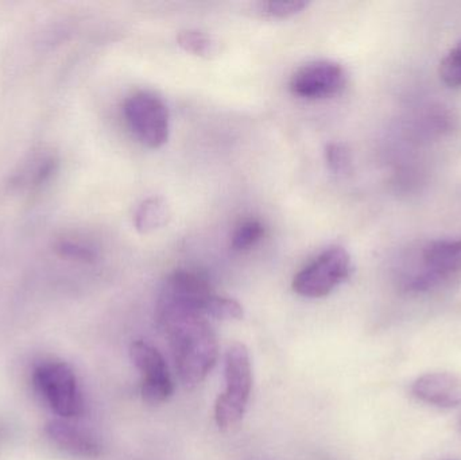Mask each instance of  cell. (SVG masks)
<instances>
[{"instance_id": "1", "label": "cell", "mask_w": 461, "mask_h": 460, "mask_svg": "<svg viewBox=\"0 0 461 460\" xmlns=\"http://www.w3.org/2000/svg\"><path fill=\"white\" fill-rule=\"evenodd\" d=\"M157 323L169 342L178 378L185 388L200 385L219 356L215 332L203 313L180 305L157 304Z\"/></svg>"}, {"instance_id": "2", "label": "cell", "mask_w": 461, "mask_h": 460, "mask_svg": "<svg viewBox=\"0 0 461 460\" xmlns=\"http://www.w3.org/2000/svg\"><path fill=\"white\" fill-rule=\"evenodd\" d=\"M224 366L226 389L216 401L215 420L219 428L230 429L243 419L252 389L251 359L243 343L230 346Z\"/></svg>"}, {"instance_id": "3", "label": "cell", "mask_w": 461, "mask_h": 460, "mask_svg": "<svg viewBox=\"0 0 461 460\" xmlns=\"http://www.w3.org/2000/svg\"><path fill=\"white\" fill-rule=\"evenodd\" d=\"M32 383L43 401L59 418L70 420L83 415V394L77 377L69 365L65 362H43L35 367Z\"/></svg>"}, {"instance_id": "4", "label": "cell", "mask_w": 461, "mask_h": 460, "mask_svg": "<svg viewBox=\"0 0 461 460\" xmlns=\"http://www.w3.org/2000/svg\"><path fill=\"white\" fill-rule=\"evenodd\" d=\"M351 272V257L346 248L336 246L322 251L313 262L298 272L293 280V289L300 296L321 299L348 280Z\"/></svg>"}, {"instance_id": "5", "label": "cell", "mask_w": 461, "mask_h": 460, "mask_svg": "<svg viewBox=\"0 0 461 460\" xmlns=\"http://www.w3.org/2000/svg\"><path fill=\"white\" fill-rule=\"evenodd\" d=\"M124 118L142 145L158 149L169 138L170 118L165 103L150 92H137L124 103Z\"/></svg>"}, {"instance_id": "6", "label": "cell", "mask_w": 461, "mask_h": 460, "mask_svg": "<svg viewBox=\"0 0 461 460\" xmlns=\"http://www.w3.org/2000/svg\"><path fill=\"white\" fill-rule=\"evenodd\" d=\"M421 272L406 281L409 291L424 292L461 273V238L428 243L421 251Z\"/></svg>"}, {"instance_id": "7", "label": "cell", "mask_w": 461, "mask_h": 460, "mask_svg": "<svg viewBox=\"0 0 461 460\" xmlns=\"http://www.w3.org/2000/svg\"><path fill=\"white\" fill-rule=\"evenodd\" d=\"M130 356L142 375L143 401L150 405H161L172 397L175 392L172 377L167 362L157 348L143 340L132 342Z\"/></svg>"}, {"instance_id": "8", "label": "cell", "mask_w": 461, "mask_h": 460, "mask_svg": "<svg viewBox=\"0 0 461 460\" xmlns=\"http://www.w3.org/2000/svg\"><path fill=\"white\" fill-rule=\"evenodd\" d=\"M346 69L338 62L319 59L298 68L290 78V89L303 99H324L340 94L347 84Z\"/></svg>"}, {"instance_id": "9", "label": "cell", "mask_w": 461, "mask_h": 460, "mask_svg": "<svg viewBox=\"0 0 461 460\" xmlns=\"http://www.w3.org/2000/svg\"><path fill=\"white\" fill-rule=\"evenodd\" d=\"M215 294L204 275L191 270H177L165 281L158 302L189 308L205 316L208 304Z\"/></svg>"}, {"instance_id": "10", "label": "cell", "mask_w": 461, "mask_h": 460, "mask_svg": "<svg viewBox=\"0 0 461 460\" xmlns=\"http://www.w3.org/2000/svg\"><path fill=\"white\" fill-rule=\"evenodd\" d=\"M419 401L443 410L461 407V375L449 372L427 373L411 383Z\"/></svg>"}, {"instance_id": "11", "label": "cell", "mask_w": 461, "mask_h": 460, "mask_svg": "<svg viewBox=\"0 0 461 460\" xmlns=\"http://www.w3.org/2000/svg\"><path fill=\"white\" fill-rule=\"evenodd\" d=\"M46 435L49 439L67 451L70 455L80 456V458H97L102 454V446L88 432L67 420H53L46 424Z\"/></svg>"}, {"instance_id": "12", "label": "cell", "mask_w": 461, "mask_h": 460, "mask_svg": "<svg viewBox=\"0 0 461 460\" xmlns=\"http://www.w3.org/2000/svg\"><path fill=\"white\" fill-rule=\"evenodd\" d=\"M170 219V210L167 203L158 197L145 200L134 216L135 227L142 234L156 231L167 226Z\"/></svg>"}, {"instance_id": "13", "label": "cell", "mask_w": 461, "mask_h": 460, "mask_svg": "<svg viewBox=\"0 0 461 460\" xmlns=\"http://www.w3.org/2000/svg\"><path fill=\"white\" fill-rule=\"evenodd\" d=\"M57 161L51 154H38L32 157L15 177L16 185L22 188H40L56 170Z\"/></svg>"}, {"instance_id": "14", "label": "cell", "mask_w": 461, "mask_h": 460, "mask_svg": "<svg viewBox=\"0 0 461 460\" xmlns=\"http://www.w3.org/2000/svg\"><path fill=\"white\" fill-rule=\"evenodd\" d=\"M177 42L184 50L194 56L211 57L218 51V45L213 38L199 30L181 32L178 34Z\"/></svg>"}, {"instance_id": "15", "label": "cell", "mask_w": 461, "mask_h": 460, "mask_svg": "<svg viewBox=\"0 0 461 460\" xmlns=\"http://www.w3.org/2000/svg\"><path fill=\"white\" fill-rule=\"evenodd\" d=\"M263 235H265V227L260 221H246L236 227L230 239V246L233 250H249L262 239Z\"/></svg>"}, {"instance_id": "16", "label": "cell", "mask_w": 461, "mask_h": 460, "mask_svg": "<svg viewBox=\"0 0 461 460\" xmlns=\"http://www.w3.org/2000/svg\"><path fill=\"white\" fill-rule=\"evenodd\" d=\"M205 316L218 320H240L243 318V307L236 300L215 294L208 304Z\"/></svg>"}, {"instance_id": "17", "label": "cell", "mask_w": 461, "mask_h": 460, "mask_svg": "<svg viewBox=\"0 0 461 460\" xmlns=\"http://www.w3.org/2000/svg\"><path fill=\"white\" fill-rule=\"evenodd\" d=\"M440 77L446 86L461 88V41L440 62Z\"/></svg>"}, {"instance_id": "18", "label": "cell", "mask_w": 461, "mask_h": 460, "mask_svg": "<svg viewBox=\"0 0 461 460\" xmlns=\"http://www.w3.org/2000/svg\"><path fill=\"white\" fill-rule=\"evenodd\" d=\"M308 3L303 0H290V2L279 0V2L260 3L259 13L268 18L286 19L303 13Z\"/></svg>"}, {"instance_id": "19", "label": "cell", "mask_w": 461, "mask_h": 460, "mask_svg": "<svg viewBox=\"0 0 461 460\" xmlns=\"http://www.w3.org/2000/svg\"><path fill=\"white\" fill-rule=\"evenodd\" d=\"M328 167L335 173H347L351 167V153L343 143H330L325 149Z\"/></svg>"}, {"instance_id": "20", "label": "cell", "mask_w": 461, "mask_h": 460, "mask_svg": "<svg viewBox=\"0 0 461 460\" xmlns=\"http://www.w3.org/2000/svg\"><path fill=\"white\" fill-rule=\"evenodd\" d=\"M59 250L61 251L62 256L78 259V261H92L95 258V251L92 248L75 240H62Z\"/></svg>"}]
</instances>
